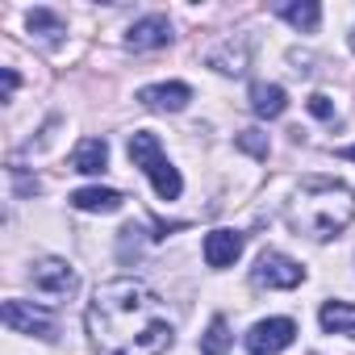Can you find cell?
Here are the masks:
<instances>
[{
    "label": "cell",
    "mask_w": 355,
    "mask_h": 355,
    "mask_svg": "<svg viewBox=\"0 0 355 355\" xmlns=\"http://www.w3.org/2000/svg\"><path fill=\"white\" fill-rule=\"evenodd\" d=\"M88 334L101 355H163L175 338L171 313L142 280H105L88 301Z\"/></svg>",
    "instance_id": "obj_1"
},
{
    "label": "cell",
    "mask_w": 355,
    "mask_h": 355,
    "mask_svg": "<svg viewBox=\"0 0 355 355\" xmlns=\"http://www.w3.org/2000/svg\"><path fill=\"white\" fill-rule=\"evenodd\" d=\"M30 280H34V293L46 305H59V301H67L80 288V276H76V268L67 259H38L34 272H30Z\"/></svg>",
    "instance_id": "obj_4"
},
{
    "label": "cell",
    "mask_w": 355,
    "mask_h": 355,
    "mask_svg": "<svg viewBox=\"0 0 355 355\" xmlns=\"http://www.w3.org/2000/svg\"><path fill=\"white\" fill-rule=\"evenodd\" d=\"M247 247V234L239 230H209L205 234V263L209 268H230Z\"/></svg>",
    "instance_id": "obj_9"
},
{
    "label": "cell",
    "mask_w": 355,
    "mask_h": 355,
    "mask_svg": "<svg viewBox=\"0 0 355 355\" xmlns=\"http://www.w3.org/2000/svg\"><path fill=\"white\" fill-rule=\"evenodd\" d=\"M71 205L80 209V214H117L121 205H125V197L117 193V189H76L71 193Z\"/></svg>",
    "instance_id": "obj_11"
},
{
    "label": "cell",
    "mask_w": 355,
    "mask_h": 355,
    "mask_svg": "<svg viewBox=\"0 0 355 355\" xmlns=\"http://www.w3.org/2000/svg\"><path fill=\"white\" fill-rule=\"evenodd\" d=\"M338 155H343V159H351V163H355V142H351V146H343V150H338Z\"/></svg>",
    "instance_id": "obj_22"
},
{
    "label": "cell",
    "mask_w": 355,
    "mask_h": 355,
    "mask_svg": "<svg viewBox=\"0 0 355 355\" xmlns=\"http://www.w3.org/2000/svg\"><path fill=\"white\" fill-rule=\"evenodd\" d=\"M209 67H218L222 76H243V71H247V42L234 46V38H230V42L214 46V51H209Z\"/></svg>",
    "instance_id": "obj_15"
},
{
    "label": "cell",
    "mask_w": 355,
    "mask_h": 355,
    "mask_svg": "<svg viewBox=\"0 0 355 355\" xmlns=\"http://www.w3.org/2000/svg\"><path fill=\"white\" fill-rule=\"evenodd\" d=\"M125 42H130L134 51H159V46H167V42H171V26H167V17L150 13V17H142V21H134V26H130Z\"/></svg>",
    "instance_id": "obj_10"
},
{
    "label": "cell",
    "mask_w": 355,
    "mask_h": 355,
    "mask_svg": "<svg viewBox=\"0 0 355 355\" xmlns=\"http://www.w3.org/2000/svg\"><path fill=\"white\" fill-rule=\"evenodd\" d=\"M305 105H309V113H313L318 121H334V101H330L326 92H313Z\"/></svg>",
    "instance_id": "obj_20"
},
{
    "label": "cell",
    "mask_w": 355,
    "mask_h": 355,
    "mask_svg": "<svg viewBox=\"0 0 355 355\" xmlns=\"http://www.w3.org/2000/svg\"><path fill=\"white\" fill-rule=\"evenodd\" d=\"M234 142H239V150H247V155H255V159H268V150H272L263 130H243Z\"/></svg>",
    "instance_id": "obj_19"
},
{
    "label": "cell",
    "mask_w": 355,
    "mask_h": 355,
    "mask_svg": "<svg viewBox=\"0 0 355 355\" xmlns=\"http://www.w3.org/2000/svg\"><path fill=\"white\" fill-rule=\"evenodd\" d=\"M251 109L259 117H280L288 109V92L280 84H251Z\"/></svg>",
    "instance_id": "obj_14"
},
{
    "label": "cell",
    "mask_w": 355,
    "mask_h": 355,
    "mask_svg": "<svg viewBox=\"0 0 355 355\" xmlns=\"http://www.w3.org/2000/svg\"><path fill=\"white\" fill-rule=\"evenodd\" d=\"M288 222L301 234L326 243L355 222V189H347L343 180H330V175H309L288 201Z\"/></svg>",
    "instance_id": "obj_2"
},
{
    "label": "cell",
    "mask_w": 355,
    "mask_h": 355,
    "mask_svg": "<svg viewBox=\"0 0 355 355\" xmlns=\"http://www.w3.org/2000/svg\"><path fill=\"white\" fill-rule=\"evenodd\" d=\"M276 13H280L288 26L305 30V34H313V30H318V21H322V9L313 5V0H301V5H276Z\"/></svg>",
    "instance_id": "obj_16"
},
{
    "label": "cell",
    "mask_w": 355,
    "mask_h": 355,
    "mask_svg": "<svg viewBox=\"0 0 355 355\" xmlns=\"http://www.w3.org/2000/svg\"><path fill=\"white\" fill-rule=\"evenodd\" d=\"M347 42H351V51H355V30H351V38H347Z\"/></svg>",
    "instance_id": "obj_23"
},
{
    "label": "cell",
    "mask_w": 355,
    "mask_h": 355,
    "mask_svg": "<svg viewBox=\"0 0 355 355\" xmlns=\"http://www.w3.org/2000/svg\"><path fill=\"white\" fill-rule=\"evenodd\" d=\"M297 338V322L293 318H268L255 322L247 334V355H280L284 347H293Z\"/></svg>",
    "instance_id": "obj_5"
},
{
    "label": "cell",
    "mask_w": 355,
    "mask_h": 355,
    "mask_svg": "<svg viewBox=\"0 0 355 355\" xmlns=\"http://www.w3.org/2000/svg\"><path fill=\"white\" fill-rule=\"evenodd\" d=\"M26 26H30V34H51V38L63 34V21H59L51 9H34V13L26 17Z\"/></svg>",
    "instance_id": "obj_18"
},
{
    "label": "cell",
    "mask_w": 355,
    "mask_h": 355,
    "mask_svg": "<svg viewBox=\"0 0 355 355\" xmlns=\"http://www.w3.org/2000/svg\"><path fill=\"white\" fill-rule=\"evenodd\" d=\"M5 326L13 334H30V338H55V318L46 309H34L30 301H5Z\"/></svg>",
    "instance_id": "obj_7"
},
{
    "label": "cell",
    "mask_w": 355,
    "mask_h": 355,
    "mask_svg": "<svg viewBox=\"0 0 355 355\" xmlns=\"http://www.w3.org/2000/svg\"><path fill=\"white\" fill-rule=\"evenodd\" d=\"M13 92H17V71H13V67H5V71H0V96L9 101Z\"/></svg>",
    "instance_id": "obj_21"
},
{
    "label": "cell",
    "mask_w": 355,
    "mask_h": 355,
    "mask_svg": "<svg viewBox=\"0 0 355 355\" xmlns=\"http://www.w3.org/2000/svg\"><path fill=\"white\" fill-rule=\"evenodd\" d=\"M71 167L84 171V175H101L109 167V142L105 138H84L76 150H71Z\"/></svg>",
    "instance_id": "obj_12"
},
{
    "label": "cell",
    "mask_w": 355,
    "mask_h": 355,
    "mask_svg": "<svg viewBox=\"0 0 355 355\" xmlns=\"http://www.w3.org/2000/svg\"><path fill=\"white\" fill-rule=\"evenodd\" d=\"M130 163L150 175V184H155V193H159L163 201H175V197L184 193L180 171L171 167V159L163 155V146H159V138H155L150 130H134V134H130Z\"/></svg>",
    "instance_id": "obj_3"
},
{
    "label": "cell",
    "mask_w": 355,
    "mask_h": 355,
    "mask_svg": "<svg viewBox=\"0 0 355 355\" xmlns=\"http://www.w3.org/2000/svg\"><path fill=\"white\" fill-rule=\"evenodd\" d=\"M189 101H193V88L180 84V80H171V84H150V88L138 92V105H146V109H155V113H180Z\"/></svg>",
    "instance_id": "obj_8"
},
{
    "label": "cell",
    "mask_w": 355,
    "mask_h": 355,
    "mask_svg": "<svg viewBox=\"0 0 355 355\" xmlns=\"http://www.w3.org/2000/svg\"><path fill=\"white\" fill-rule=\"evenodd\" d=\"M318 322H322L326 334H347V338H355V305H351V301H326L322 313H318Z\"/></svg>",
    "instance_id": "obj_13"
},
{
    "label": "cell",
    "mask_w": 355,
    "mask_h": 355,
    "mask_svg": "<svg viewBox=\"0 0 355 355\" xmlns=\"http://www.w3.org/2000/svg\"><path fill=\"white\" fill-rule=\"evenodd\" d=\"M305 280V268L297 259H288L284 251H263L255 263V284L263 288H297Z\"/></svg>",
    "instance_id": "obj_6"
},
{
    "label": "cell",
    "mask_w": 355,
    "mask_h": 355,
    "mask_svg": "<svg viewBox=\"0 0 355 355\" xmlns=\"http://www.w3.org/2000/svg\"><path fill=\"white\" fill-rule=\"evenodd\" d=\"M230 343H234V334H230L226 318H214L209 330H205V338H201V355H226Z\"/></svg>",
    "instance_id": "obj_17"
}]
</instances>
